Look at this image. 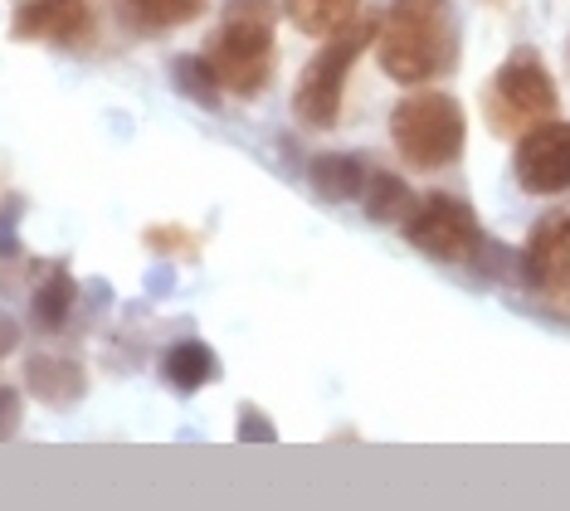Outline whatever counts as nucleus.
I'll use <instances>...</instances> for the list:
<instances>
[{
    "label": "nucleus",
    "instance_id": "nucleus-1",
    "mask_svg": "<svg viewBox=\"0 0 570 511\" xmlns=\"http://www.w3.org/2000/svg\"><path fill=\"white\" fill-rule=\"evenodd\" d=\"M375 59L395 83H430L453 69V16L449 0H391L381 30H375Z\"/></svg>",
    "mask_w": 570,
    "mask_h": 511
},
{
    "label": "nucleus",
    "instance_id": "nucleus-2",
    "mask_svg": "<svg viewBox=\"0 0 570 511\" xmlns=\"http://www.w3.org/2000/svg\"><path fill=\"white\" fill-rule=\"evenodd\" d=\"M210 63L235 98H258L274 73V0H229V16L210 39Z\"/></svg>",
    "mask_w": 570,
    "mask_h": 511
},
{
    "label": "nucleus",
    "instance_id": "nucleus-3",
    "mask_svg": "<svg viewBox=\"0 0 570 511\" xmlns=\"http://www.w3.org/2000/svg\"><path fill=\"white\" fill-rule=\"evenodd\" d=\"M375 30H381V20H371L366 10L342 24L336 35H327V49H317V59L303 69L293 88V112L303 127H313V132H327L336 127V117H342V94H346V78H352L361 49L375 45Z\"/></svg>",
    "mask_w": 570,
    "mask_h": 511
},
{
    "label": "nucleus",
    "instance_id": "nucleus-4",
    "mask_svg": "<svg viewBox=\"0 0 570 511\" xmlns=\"http://www.w3.org/2000/svg\"><path fill=\"white\" fill-rule=\"evenodd\" d=\"M391 141H395V151L405 156L410 166H420V170L453 166L463 156V141H469L463 102L449 98V94H410V98H400L395 112H391Z\"/></svg>",
    "mask_w": 570,
    "mask_h": 511
},
{
    "label": "nucleus",
    "instance_id": "nucleus-5",
    "mask_svg": "<svg viewBox=\"0 0 570 511\" xmlns=\"http://www.w3.org/2000/svg\"><path fill=\"white\" fill-rule=\"evenodd\" d=\"M556 83L541 63L537 49H517V55L492 73V88H488V112H492V127L498 132H527V127L547 122L556 117Z\"/></svg>",
    "mask_w": 570,
    "mask_h": 511
},
{
    "label": "nucleus",
    "instance_id": "nucleus-6",
    "mask_svg": "<svg viewBox=\"0 0 570 511\" xmlns=\"http://www.w3.org/2000/svg\"><path fill=\"white\" fill-rule=\"evenodd\" d=\"M405 239L420 248L424 258L463 264V258L478 254L483 229H478V215L469 209V200H459V195H424L405 215Z\"/></svg>",
    "mask_w": 570,
    "mask_h": 511
},
{
    "label": "nucleus",
    "instance_id": "nucleus-7",
    "mask_svg": "<svg viewBox=\"0 0 570 511\" xmlns=\"http://www.w3.org/2000/svg\"><path fill=\"white\" fill-rule=\"evenodd\" d=\"M512 176L527 195H566L570 190V122H547L527 127L512 156Z\"/></svg>",
    "mask_w": 570,
    "mask_h": 511
},
{
    "label": "nucleus",
    "instance_id": "nucleus-8",
    "mask_svg": "<svg viewBox=\"0 0 570 511\" xmlns=\"http://www.w3.org/2000/svg\"><path fill=\"white\" fill-rule=\"evenodd\" d=\"M522 273H527L531 287H541V293H566L570 287V209L547 215L527 234Z\"/></svg>",
    "mask_w": 570,
    "mask_h": 511
},
{
    "label": "nucleus",
    "instance_id": "nucleus-9",
    "mask_svg": "<svg viewBox=\"0 0 570 511\" xmlns=\"http://www.w3.org/2000/svg\"><path fill=\"white\" fill-rule=\"evenodd\" d=\"M94 30L88 0H24L10 20L16 39H45V45H79Z\"/></svg>",
    "mask_w": 570,
    "mask_h": 511
},
{
    "label": "nucleus",
    "instance_id": "nucleus-10",
    "mask_svg": "<svg viewBox=\"0 0 570 511\" xmlns=\"http://www.w3.org/2000/svg\"><path fill=\"white\" fill-rule=\"evenodd\" d=\"M161 375L171 380V390H180V395H196V390H205L219 375V361L205 341H176L161 356Z\"/></svg>",
    "mask_w": 570,
    "mask_h": 511
},
{
    "label": "nucleus",
    "instance_id": "nucleus-11",
    "mask_svg": "<svg viewBox=\"0 0 570 511\" xmlns=\"http://www.w3.org/2000/svg\"><path fill=\"white\" fill-rule=\"evenodd\" d=\"M24 380H30L35 395L45 404H55V410H63V404H73L83 395V371L63 356H35L24 365Z\"/></svg>",
    "mask_w": 570,
    "mask_h": 511
},
{
    "label": "nucleus",
    "instance_id": "nucleus-12",
    "mask_svg": "<svg viewBox=\"0 0 570 511\" xmlns=\"http://www.w3.org/2000/svg\"><path fill=\"white\" fill-rule=\"evenodd\" d=\"M122 20L141 35H161L176 30V24H190L205 16V0H118Z\"/></svg>",
    "mask_w": 570,
    "mask_h": 511
},
{
    "label": "nucleus",
    "instance_id": "nucleus-13",
    "mask_svg": "<svg viewBox=\"0 0 570 511\" xmlns=\"http://www.w3.org/2000/svg\"><path fill=\"white\" fill-rule=\"evenodd\" d=\"M307 180L322 200H352V195L366 190V166L356 156H342V151H327V156H313L307 166Z\"/></svg>",
    "mask_w": 570,
    "mask_h": 511
},
{
    "label": "nucleus",
    "instance_id": "nucleus-14",
    "mask_svg": "<svg viewBox=\"0 0 570 511\" xmlns=\"http://www.w3.org/2000/svg\"><path fill=\"white\" fill-rule=\"evenodd\" d=\"M69 307H73V278H69V268L49 264L45 278L35 283V293H30L35 326H40V332H59V326L69 322Z\"/></svg>",
    "mask_w": 570,
    "mask_h": 511
},
{
    "label": "nucleus",
    "instance_id": "nucleus-15",
    "mask_svg": "<svg viewBox=\"0 0 570 511\" xmlns=\"http://www.w3.org/2000/svg\"><path fill=\"white\" fill-rule=\"evenodd\" d=\"M283 16L303 35H336L361 16V0H283Z\"/></svg>",
    "mask_w": 570,
    "mask_h": 511
},
{
    "label": "nucleus",
    "instance_id": "nucleus-16",
    "mask_svg": "<svg viewBox=\"0 0 570 511\" xmlns=\"http://www.w3.org/2000/svg\"><path fill=\"white\" fill-rule=\"evenodd\" d=\"M171 78H176L180 94L190 102H200V108H219V102H225V83H219L210 55H180L171 63Z\"/></svg>",
    "mask_w": 570,
    "mask_h": 511
},
{
    "label": "nucleus",
    "instance_id": "nucleus-17",
    "mask_svg": "<svg viewBox=\"0 0 570 511\" xmlns=\"http://www.w3.org/2000/svg\"><path fill=\"white\" fill-rule=\"evenodd\" d=\"M366 215L375 219V225H395V219H405L410 209H414V190L405 186L400 176H366Z\"/></svg>",
    "mask_w": 570,
    "mask_h": 511
},
{
    "label": "nucleus",
    "instance_id": "nucleus-18",
    "mask_svg": "<svg viewBox=\"0 0 570 511\" xmlns=\"http://www.w3.org/2000/svg\"><path fill=\"white\" fill-rule=\"evenodd\" d=\"M141 239L161 258H200V244H205L200 229H186V225H151Z\"/></svg>",
    "mask_w": 570,
    "mask_h": 511
},
{
    "label": "nucleus",
    "instance_id": "nucleus-19",
    "mask_svg": "<svg viewBox=\"0 0 570 511\" xmlns=\"http://www.w3.org/2000/svg\"><path fill=\"white\" fill-rule=\"evenodd\" d=\"M239 439L244 443H274L278 439V424L264 410H258V404H244V410H239Z\"/></svg>",
    "mask_w": 570,
    "mask_h": 511
},
{
    "label": "nucleus",
    "instance_id": "nucleus-20",
    "mask_svg": "<svg viewBox=\"0 0 570 511\" xmlns=\"http://www.w3.org/2000/svg\"><path fill=\"white\" fill-rule=\"evenodd\" d=\"M20 424H24V404L20 395L10 385H0V443H10L20 434Z\"/></svg>",
    "mask_w": 570,
    "mask_h": 511
},
{
    "label": "nucleus",
    "instance_id": "nucleus-21",
    "mask_svg": "<svg viewBox=\"0 0 570 511\" xmlns=\"http://www.w3.org/2000/svg\"><path fill=\"white\" fill-rule=\"evenodd\" d=\"M16 219H20V209H16V205L0 209V258L16 254Z\"/></svg>",
    "mask_w": 570,
    "mask_h": 511
},
{
    "label": "nucleus",
    "instance_id": "nucleus-22",
    "mask_svg": "<svg viewBox=\"0 0 570 511\" xmlns=\"http://www.w3.org/2000/svg\"><path fill=\"white\" fill-rule=\"evenodd\" d=\"M16 346H20V322L10 317V312H0V361H6Z\"/></svg>",
    "mask_w": 570,
    "mask_h": 511
}]
</instances>
